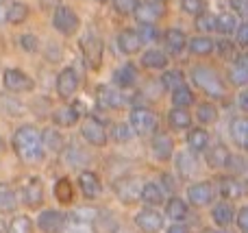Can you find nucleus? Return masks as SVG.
Instances as JSON below:
<instances>
[{"label":"nucleus","mask_w":248,"mask_h":233,"mask_svg":"<svg viewBox=\"0 0 248 233\" xmlns=\"http://www.w3.org/2000/svg\"><path fill=\"white\" fill-rule=\"evenodd\" d=\"M13 151L26 164H39L44 159V144H42V133L35 126L24 124L13 133Z\"/></svg>","instance_id":"nucleus-1"},{"label":"nucleus","mask_w":248,"mask_h":233,"mask_svg":"<svg viewBox=\"0 0 248 233\" xmlns=\"http://www.w3.org/2000/svg\"><path fill=\"white\" fill-rule=\"evenodd\" d=\"M192 81L201 92H205L211 98H222L227 94V85L220 78V74L209 65H196L192 70Z\"/></svg>","instance_id":"nucleus-2"},{"label":"nucleus","mask_w":248,"mask_h":233,"mask_svg":"<svg viewBox=\"0 0 248 233\" xmlns=\"http://www.w3.org/2000/svg\"><path fill=\"white\" fill-rule=\"evenodd\" d=\"M159 126V120L150 109L146 107H135L131 111V129L137 135H153Z\"/></svg>","instance_id":"nucleus-3"},{"label":"nucleus","mask_w":248,"mask_h":233,"mask_svg":"<svg viewBox=\"0 0 248 233\" xmlns=\"http://www.w3.org/2000/svg\"><path fill=\"white\" fill-rule=\"evenodd\" d=\"M52 26L61 35H74L78 31V26H81V20H78V16L70 7L59 4L55 9V13H52Z\"/></svg>","instance_id":"nucleus-4"},{"label":"nucleus","mask_w":248,"mask_h":233,"mask_svg":"<svg viewBox=\"0 0 248 233\" xmlns=\"http://www.w3.org/2000/svg\"><path fill=\"white\" fill-rule=\"evenodd\" d=\"M2 85L4 90L13 92V94H22V92H33L35 81L26 72H22V70L7 68L2 72Z\"/></svg>","instance_id":"nucleus-5"},{"label":"nucleus","mask_w":248,"mask_h":233,"mask_svg":"<svg viewBox=\"0 0 248 233\" xmlns=\"http://www.w3.org/2000/svg\"><path fill=\"white\" fill-rule=\"evenodd\" d=\"M81 135L92 144V146H107V142H109V135H107L105 124L98 120V118H94V116H90V118H85V120H83Z\"/></svg>","instance_id":"nucleus-6"},{"label":"nucleus","mask_w":248,"mask_h":233,"mask_svg":"<svg viewBox=\"0 0 248 233\" xmlns=\"http://www.w3.org/2000/svg\"><path fill=\"white\" fill-rule=\"evenodd\" d=\"M163 13H166L163 2H159V0H144V2H137L133 16H135V20L140 24H155Z\"/></svg>","instance_id":"nucleus-7"},{"label":"nucleus","mask_w":248,"mask_h":233,"mask_svg":"<svg viewBox=\"0 0 248 233\" xmlns=\"http://www.w3.org/2000/svg\"><path fill=\"white\" fill-rule=\"evenodd\" d=\"M78 90V74L74 68H63L59 72V77H57V94H59V98L68 100L72 98L74 94H77Z\"/></svg>","instance_id":"nucleus-8"},{"label":"nucleus","mask_w":248,"mask_h":233,"mask_svg":"<svg viewBox=\"0 0 248 233\" xmlns=\"http://www.w3.org/2000/svg\"><path fill=\"white\" fill-rule=\"evenodd\" d=\"M113 190H116V196L122 201V203H135L140 199V190H141V183L133 177H122L113 183Z\"/></svg>","instance_id":"nucleus-9"},{"label":"nucleus","mask_w":248,"mask_h":233,"mask_svg":"<svg viewBox=\"0 0 248 233\" xmlns=\"http://www.w3.org/2000/svg\"><path fill=\"white\" fill-rule=\"evenodd\" d=\"M22 201L26 207L35 209L44 203V183L39 177H31L29 181L22 186Z\"/></svg>","instance_id":"nucleus-10"},{"label":"nucleus","mask_w":248,"mask_h":233,"mask_svg":"<svg viewBox=\"0 0 248 233\" xmlns=\"http://www.w3.org/2000/svg\"><path fill=\"white\" fill-rule=\"evenodd\" d=\"M81 48H83V55H85L90 68L98 70L100 63H103V39L96 37V35H87V37H83Z\"/></svg>","instance_id":"nucleus-11"},{"label":"nucleus","mask_w":248,"mask_h":233,"mask_svg":"<svg viewBox=\"0 0 248 233\" xmlns=\"http://www.w3.org/2000/svg\"><path fill=\"white\" fill-rule=\"evenodd\" d=\"M187 201L194 207H205L214 201V186L209 181H198L187 187Z\"/></svg>","instance_id":"nucleus-12"},{"label":"nucleus","mask_w":248,"mask_h":233,"mask_svg":"<svg viewBox=\"0 0 248 233\" xmlns=\"http://www.w3.org/2000/svg\"><path fill=\"white\" fill-rule=\"evenodd\" d=\"M135 227L144 233H159L163 229V216L157 209H141L135 216Z\"/></svg>","instance_id":"nucleus-13"},{"label":"nucleus","mask_w":248,"mask_h":233,"mask_svg":"<svg viewBox=\"0 0 248 233\" xmlns=\"http://www.w3.org/2000/svg\"><path fill=\"white\" fill-rule=\"evenodd\" d=\"M63 225H65V214L57 212V209H46L37 218V227L44 233H61Z\"/></svg>","instance_id":"nucleus-14"},{"label":"nucleus","mask_w":248,"mask_h":233,"mask_svg":"<svg viewBox=\"0 0 248 233\" xmlns=\"http://www.w3.org/2000/svg\"><path fill=\"white\" fill-rule=\"evenodd\" d=\"M78 187H81L85 199H98L103 194V183H100L98 174L92 172V170H83L78 174Z\"/></svg>","instance_id":"nucleus-15"},{"label":"nucleus","mask_w":248,"mask_h":233,"mask_svg":"<svg viewBox=\"0 0 248 233\" xmlns=\"http://www.w3.org/2000/svg\"><path fill=\"white\" fill-rule=\"evenodd\" d=\"M96 100H98L100 109H120L124 105L122 94L111 85H98V92H96Z\"/></svg>","instance_id":"nucleus-16"},{"label":"nucleus","mask_w":248,"mask_h":233,"mask_svg":"<svg viewBox=\"0 0 248 233\" xmlns=\"http://www.w3.org/2000/svg\"><path fill=\"white\" fill-rule=\"evenodd\" d=\"M176 170L181 179H192L198 172V157L192 151H183L176 155Z\"/></svg>","instance_id":"nucleus-17"},{"label":"nucleus","mask_w":248,"mask_h":233,"mask_svg":"<svg viewBox=\"0 0 248 233\" xmlns=\"http://www.w3.org/2000/svg\"><path fill=\"white\" fill-rule=\"evenodd\" d=\"M163 42H166V48L170 55H181L187 48V37L181 29H168L163 33Z\"/></svg>","instance_id":"nucleus-18"},{"label":"nucleus","mask_w":248,"mask_h":233,"mask_svg":"<svg viewBox=\"0 0 248 233\" xmlns=\"http://www.w3.org/2000/svg\"><path fill=\"white\" fill-rule=\"evenodd\" d=\"M141 46H144V44H141L137 31L126 29V31H122V33L118 35V48H120L124 55H135V52L141 50Z\"/></svg>","instance_id":"nucleus-19"},{"label":"nucleus","mask_w":248,"mask_h":233,"mask_svg":"<svg viewBox=\"0 0 248 233\" xmlns=\"http://www.w3.org/2000/svg\"><path fill=\"white\" fill-rule=\"evenodd\" d=\"M231 138H233V144L237 148H244L248 146V120L244 116H237L231 120Z\"/></svg>","instance_id":"nucleus-20"},{"label":"nucleus","mask_w":248,"mask_h":233,"mask_svg":"<svg viewBox=\"0 0 248 233\" xmlns=\"http://www.w3.org/2000/svg\"><path fill=\"white\" fill-rule=\"evenodd\" d=\"M172 151H174V144H172V138L168 133H157L153 140V155L157 159L166 161L172 157Z\"/></svg>","instance_id":"nucleus-21"},{"label":"nucleus","mask_w":248,"mask_h":233,"mask_svg":"<svg viewBox=\"0 0 248 233\" xmlns=\"http://www.w3.org/2000/svg\"><path fill=\"white\" fill-rule=\"evenodd\" d=\"M166 216L170 218V220H174V222H183L185 218L189 216L187 203H185L183 199H179V196H172V199H168V203H166Z\"/></svg>","instance_id":"nucleus-22"},{"label":"nucleus","mask_w":248,"mask_h":233,"mask_svg":"<svg viewBox=\"0 0 248 233\" xmlns=\"http://www.w3.org/2000/svg\"><path fill=\"white\" fill-rule=\"evenodd\" d=\"M113 83H116L120 90L133 87L137 83V68L133 63H124L122 68H118L116 74H113Z\"/></svg>","instance_id":"nucleus-23"},{"label":"nucleus","mask_w":248,"mask_h":233,"mask_svg":"<svg viewBox=\"0 0 248 233\" xmlns=\"http://www.w3.org/2000/svg\"><path fill=\"white\" fill-rule=\"evenodd\" d=\"M214 39L207 37V35H196V37L187 39V50L196 57H207L214 52Z\"/></svg>","instance_id":"nucleus-24"},{"label":"nucleus","mask_w":248,"mask_h":233,"mask_svg":"<svg viewBox=\"0 0 248 233\" xmlns=\"http://www.w3.org/2000/svg\"><path fill=\"white\" fill-rule=\"evenodd\" d=\"M218 192H220V196H224V199L235 201L244 194V187H242V183L237 181L235 177H222L218 181Z\"/></svg>","instance_id":"nucleus-25"},{"label":"nucleus","mask_w":248,"mask_h":233,"mask_svg":"<svg viewBox=\"0 0 248 233\" xmlns=\"http://www.w3.org/2000/svg\"><path fill=\"white\" fill-rule=\"evenodd\" d=\"M229 78H231L233 85H240L244 87L248 81V68H246V55H237L233 59L231 65V72H229Z\"/></svg>","instance_id":"nucleus-26"},{"label":"nucleus","mask_w":248,"mask_h":233,"mask_svg":"<svg viewBox=\"0 0 248 233\" xmlns=\"http://www.w3.org/2000/svg\"><path fill=\"white\" fill-rule=\"evenodd\" d=\"M141 65L150 70H163L168 68V55L163 50H157V48H150L141 55Z\"/></svg>","instance_id":"nucleus-27"},{"label":"nucleus","mask_w":248,"mask_h":233,"mask_svg":"<svg viewBox=\"0 0 248 233\" xmlns=\"http://www.w3.org/2000/svg\"><path fill=\"white\" fill-rule=\"evenodd\" d=\"M78 118H81V111L77 109V105H72V107H61L52 113V120H55L57 126H74L78 122Z\"/></svg>","instance_id":"nucleus-28"},{"label":"nucleus","mask_w":248,"mask_h":233,"mask_svg":"<svg viewBox=\"0 0 248 233\" xmlns=\"http://www.w3.org/2000/svg\"><path fill=\"white\" fill-rule=\"evenodd\" d=\"M168 124L176 131H185L192 126V116H189L187 109L183 107H174L170 113H168Z\"/></svg>","instance_id":"nucleus-29"},{"label":"nucleus","mask_w":248,"mask_h":233,"mask_svg":"<svg viewBox=\"0 0 248 233\" xmlns=\"http://www.w3.org/2000/svg\"><path fill=\"white\" fill-rule=\"evenodd\" d=\"M17 207L16 190L7 183H0V214H11Z\"/></svg>","instance_id":"nucleus-30"},{"label":"nucleus","mask_w":248,"mask_h":233,"mask_svg":"<svg viewBox=\"0 0 248 233\" xmlns=\"http://www.w3.org/2000/svg\"><path fill=\"white\" fill-rule=\"evenodd\" d=\"M229 157H231L229 148L224 146V144H216L214 148L207 151V164H209L211 168H224L227 161H229Z\"/></svg>","instance_id":"nucleus-31"},{"label":"nucleus","mask_w":248,"mask_h":233,"mask_svg":"<svg viewBox=\"0 0 248 233\" xmlns=\"http://www.w3.org/2000/svg\"><path fill=\"white\" fill-rule=\"evenodd\" d=\"M140 199L144 201L146 205H161L163 203V190L157 186V183H144L140 190Z\"/></svg>","instance_id":"nucleus-32"},{"label":"nucleus","mask_w":248,"mask_h":233,"mask_svg":"<svg viewBox=\"0 0 248 233\" xmlns=\"http://www.w3.org/2000/svg\"><path fill=\"white\" fill-rule=\"evenodd\" d=\"M61 233H96L94 222L90 220H81V218H74V216H65V225Z\"/></svg>","instance_id":"nucleus-33"},{"label":"nucleus","mask_w":248,"mask_h":233,"mask_svg":"<svg viewBox=\"0 0 248 233\" xmlns=\"http://www.w3.org/2000/svg\"><path fill=\"white\" fill-rule=\"evenodd\" d=\"M237 26H240V22H237V16L235 13H220V16H216V31L222 35H233L237 31Z\"/></svg>","instance_id":"nucleus-34"},{"label":"nucleus","mask_w":248,"mask_h":233,"mask_svg":"<svg viewBox=\"0 0 248 233\" xmlns=\"http://www.w3.org/2000/svg\"><path fill=\"white\" fill-rule=\"evenodd\" d=\"M29 17V7L24 2H11L9 9H4V22L9 24H22Z\"/></svg>","instance_id":"nucleus-35"},{"label":"nucleus","mask_w":248,"mask_h":233,"mask_svg":"<svg viewBox=\"0 0 248 233\" xmlns=\"http://www.w3.org/2000/svg\"><path fill=\"white\" fill-rule=\"evenodd\" d=\"M211 218H214V222L218 227H227L233 222L235 212H233V207L229 203H218L214 209H211Z\"/></svg>","instance_id":"nucleus-36"},{"label":"nucleus","mask_w":248,"mask_h":233,"mask_svg":"<svg viewBox=\"0 0 248 233\" xmlns=\"http://www.w3.org/2000/svg\"><path fill=\"white\" fill-rule=\"evenodd\" d=\"M187 144H189V151L192 153H201L207 151V144H209V133L205 129H192L187 133Z\"/></svg>","instance_id":"nucleus-37"},{"label":"nucleus","mask_w":248,"mask_h":233,"mask_svg":"<svg viewBox=\"0 0 248 233\" xmlns=\"http://www.w3.org/2000/svg\"><path fill=\"white\" fill-rule=\"evenodd\" d=\"M55 199L59 201V203H63V205L72 203V199H74V187H72V181H70V179L61 177L59 181L55 183Z\"/></svg>","instance_id":"nucleus-38"},{"label":"nucleus","mask_w":248,"mask_h":233,"mask_svg":"<svg viewBox=\"0 0 248 233\" xmlns=\"http://www.w3.org/2000/svg\"><path fill=\"white\" fill-rule=\"evenodd\" d=\"M42 144L48 151H61L63 148V138H61L59 129H44L42 131Z\"/></svg>","instance_id":"nucleus-39"},{"label":"nucleus","mask_w":248,"mask_h":233,"mask_svg":"<svg viewBox=\"0 0 248 233\" xmlns=\"http://www.w3.org/2000/svg\"><path fill=\"white\" fill-rule=\"evenodd\" d=\"M172 103H174V107L187 109L189 105H194V94H192V90H189L185 83H183L181 87H176V90H172Z\"/></svg>","instance_id":"nucleus-40"},{"label":"nucleus","mask_w":248,"mask_h":233,"mask_svg":"<svg viewBox=\"0 0 248 233\" xmlns=\"http://www.w3.org/2000/svg\"><path fill=\"white\" fill-rule=\"evenodd\" d=\"M7 233H33V220L29 216H13L7 225Z\"/></svg>","instance_id":"nucleus-41"},{"label":"nucleus","mask_w":248,"mask_h":233,"mask_svg":"<svg viewBox=\"0 0 248 233\" xmlns=\"http://www.w3.org/2000/svg\"><path fill=\"white\" fill-rule=\"evenodd\" d=\"M183 83H185V77H183V72H181V70H168V72H163V77H161V85L166 87L168 92L181 87Z\"/></svg>","instance_id":"nucleus-42"},{"label":"nucleus","mask_w":248,"mask_h":233,"mask_svg":"<svg viewBox=\"0 0 248 233\" xmlns=\"http://www.w3.org/2000/svg\"><path fill=\"white\" fill-rule=\"evenodd\" d=\"M196 118L202 124H211V122L218 120V109L209 103H202V105H198V109H196Z\"/></svg>","instance_id":"nucleus-43"},{"label":"nucleus","mask_w":248,"mask_h":233,"mask_svg":"<svg viewBox=\"0 0 248 233\" xmlns=\"http://www.w3.org/2000/svg\"><path fill=\"white\" fill-rule=\"evenodd\" d=\"M131 138H133V129L126 124V122H120V124H116L111 129V140L113 142L126 144V142H131Z\"/></svg>","instance_id":"nucleus-44"},{"label":"nucleus","mask_w":248,"mask_h":233,"mask_svg":"<svg viewBox=\"0 0 248 233\" xmlns=\"http://www.w3.org/2000/svg\"><path fill=\"white\" fill-rule=\"evenodd\" d=\"M65 161H68L70 166H85V164H90V157H87V153H83L81 148L70 146L68 151H65Z\"/></svg>","instance_id":"nucleus-45"},{"label":"nucleus","mask_w":248,"mask_h":233,"mask_svg":"<svg viewBox=\"0 0 248 233\" xmlns=\"http://www.w3.org/2000/svg\"><path fill=\"white\" fill-rule=\"evenodd\" d=\"M214 50H218V55L222 57V59H229V61H233L237 57L235 44L229 42V39H220L218 44H214Z\"/></svg>","instance_id":"nucleus-46"},{"label":"nucleus","mask_w":248,"mask_h":233,"mask_svg":"<svg viewBox=\"0 0 248 233\" xmlns=\"http://www.w3.org/2000/svg\"><path fill=\"white\" fill-rule=\"evenodd\" d=\"M196 29L198 31H205V33H211V31H216V16L202 11L201 16H196Z\"/></svg>","instance_id":"nucleus-47"},{"label":"nucleus","mask_w":248,"mask_h":233,"mask_svg":"<svg viewBox=\"0 0 248 233\" xmlns=\"http://www.w3.org/2000/svg\"><path fill=\"white\" fill-rule=\"evenodd\" d=\"M137 35H140L141 44H150V42H157L161 35H159V31L155 29V24H141V29L137 31Z\"/></svg>","instance_id":"nucleus-48"},{"label":"nucleus","mask_w":248,"mask_h":233,"mask_svg":"<svg viewBox=\"0 0 248 233\" xmlns=\"http://www.w3.org/2000/svg\"><path fill=\"white\" fill-rule=\"evenodd\" d=\"M181 9L189 16H201L205 11V0H181Z\"/></svg>","instance_id":"nucleus-49"},{"label":"nucleus","mask_w":248,"mask_h":233,"mask_svg":"<svg viewBox=\"0 0 248 233\" xmlns=\"http://www.w3.org/2000/svg\"><path fill=\"white\" fill-rule=\"evenodd\" d=\"M137 7V0H113V9L120 16H131Z\"/></svg>","instance_id":"nucleus-50"},{"label":"nucleus","mask_w":248,"mask_h":233,"mask_svg":"<svg viewBox=\"0 0 248 233\" xmlns=\"http://www.w3.org/2000/svg\"><path fill=\"white\" fill-rule=\"evenodd\" d=\"M20 48L26 52H35L39 48V39L35 35L26 33V35H20Z\"/></svg>","instance_id":"nucleus-51"},{"label":"nucleus","mask_w":248,"mask_h":233,"mask_svg":"<svg viewBox=\"0 0 248 233\" xmlns=\"http://www.w3.org/2000/svg\"><path fill=\"white\" fill-rule=\"evenodd\" d=\"M231 9L235 16H240L242 20H246V13H248V0H231Z\"/></svg>","instance_id":"nucleus-52"},{"label":"nucleus","mask_w":248,"mask_h":233,"mask_svg":"<svg viewBox=\"0 0 248 233\" xmlns=\"http://www.w3.org/2000/svg\"><path fill=\"white\" fill-rule=\"evenodd\" d=\"M224 168H231V170H233V177H235L237 172H244V159H242V157H233V155H231Z\"/></svg>","instance_id":"nucleus-53"},{"label":"nucleus","mask_w":248,"mask_h":233,"mask_svg":"<svg viewBox=\"0 0 248 233\" xmlns=\"http://www.w3.org/2000/svg\"><path fill=\"white\" fill-rule=\"evenodd\" d=\"M235 35H237V39H235L237 46L246 48V44H248V26H246V22H240V26H237Z\"/></svg>","instance_id":"nucleus-54"},{"label":"nucleus","mask_w":248,"mask_h":233,"mask_svg":"<svg viewBox=\"0 0 248 233\" xmlns=\"http://www.w3.org/2000/svg\"><path fill=\"white\" fill-rule=\"evenodd\" d=\"M237 227H240L242 233H246V229H248V209L246 207H242L240 212H237Z\"/></svg>","instance_id":"nucleus-55"},{"label":"nucleus","mask_w":248,"mask_h":233,"mask_svg":"<svg viewBox=\"0 0 248 233\" xmlns=\"http://www.w3.org/2000/svg\"><path fill=\"white\" fill-rule=\"evenodd\" d=\"M237 105H240L242 111H246L248 109V94L246 92H240V96H237Z\"/></svg>","instance_id":"nucleus-56"},{"label":"nucleus","mask_w":248,"mask_h":233,"mask_svg":"<svg viewBox=\"0 0 248 233\" xmlns=\"http://www.w3.org/2000/svg\"><path fill=\"white\" fill-rule=\"evenodd\" d=\"M168 233H189V231H187V227H185V225H181V222H174V225L168 229Z\"/></svg>","instance_id":"nucleus-57"},{"label":"nucleus","mask_w":248,"mask_h":233,"mask_svg":"<svg viewBox=\"0 0 248 233\" xmlns=\"http://www.w3.org/2000/svg\"><path fill=\"white\" fill-rule=\"evenodd\" d=\"M2 22H4V9L0 7V24H2Z\"/></svg>","instance_id":"nucleus-58"},{"label":"nucleus","mask_w":248,"mask_h":233,"mask_svg":"<svg viewBox=\"0 0 248 233\" xmlns=\"http://www.w3.org/2000/svg\"><path fill=\"white\" fill-rule=\"evenodd\" d=\"M4 151V142H2V140H0V153H2Z\"/></svg>","instance_id":"nucleus-59"},{"label":"nucleus","mask_w":248,"mask_h":233,"mask_svg":"<svg viewBox=\"0 0 248 233\" xmlns=\"http://www.w3.org/2000/svg\"><path fill=\"white\" fill-rule=\"evenodd\" d=\"M202 233H222V231H214V229H209V231H202Z\"/></svg>","instance_id":"nucleus-60"},{"label":"nucleus","mask_w":248,"mask_h":233,"mask_svg":"<svg viewBox=\"0 0 248 233\" xmlns=\"http://www.w3.org/2000/svg\"><path fill=\"white\" fill-rule=\"evenodd\" d=\"M96 2H107V0H96Z\"/></svg>","instance_id":"nucleus-61"},{"label":"nucleus","mask_w":248,"mask_h":233,"mask_svg":"<svg viewBox=\"0 0 248 233\" xmlns=\"http://www.w3.org/2000/svg\"><path fill=\"white\" fill-rule=\"evenodd\" d=\"M0 233H2V222H0Z\"/></svg>","instance_id":"nucleus-62"},{"label":"nucleus","mask_w":248,"mask_h":233,"mask_svg":"<svg viewBox=\"0 0 248 233\" xmlns=\"http://www.w3.org/2000/svg\"><path fill=\"white\" fill-rule=\"evenodd\" d=\"M159 2H168V0H159Z\"/></svg>","instance_id":"nucleus-63"}]
</instances>
